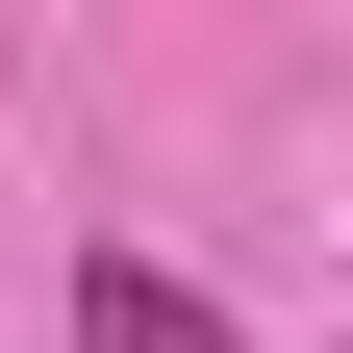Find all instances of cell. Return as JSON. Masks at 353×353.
I'll return each instance as SVG.
<instances>
[{
  "instance_id": "obj_1",
  "label": "cell",
  "mask_w": 353,
  "mask_h": 353,
  "mask_svg": "<svg viewBox=\"0 0 353 353\" xmlns=\"http://www.w3.org/2000/svg\"><path fill=\"white\" fill-rule=\"evenodd\" d=\"M76 353H228V303L176 252H76Z\"/></svg>"
}]
</instances>
